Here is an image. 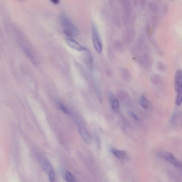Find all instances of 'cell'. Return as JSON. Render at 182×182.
Instances as JSON below:
<instances>
[{
  "label": "cell",
  "instance_id": "1",
  "mask_svg": "<svg viewBox=\"0 0 182 182\" xmlns=\"http://www.w3.org/2000/svg\"><path fill=\"white\" fill-rule=\"evenodd\" d=\"M59 20L66 34L71 36L78 35L79 31L77 28L66 15H61L59 17Z\"/></svg>",
  "mask_w": 182,
  "mask_h": 182
},
{
  "label": "cell",
  "instance_id": "2",
  "mask_svg": "<svg viewBox=\"0 0 182 182\" xmlns=\"http://www.w3.org/2000/svg\"><path fill=\"white\" fill-rule=\"evenodd\" d=\"M174 86L177 92L176 104L178 106H180L182 103V71L181 69H178L176 72Z\"/></svg>",
  "mask_w": 182,
  "mask_h": 182
},
{
  "label": "cell",
  "instance_id": "3",
  "mask_svg": "<svg viewBox=\"0 0 182 182\" xmlns=\"http://www.w3.org/2000/svg\"><path fill=\"white\" fill-rule=\"evenodd\" d=\"M92 31L94 48L98 53H101L103 49L102 42L97 28L95 24H93L92 25Z\"/></svg>",
  "mask_w": 182,
  "mask_h": 182
},
{
  "label": "cell",
  "instance_id": "4",
  "mask_svg": "<svg viewBox=\"0 0 182 182\" xmlns=\"http://www.w3.org/2000/svg\"><path fill=\"white\" fill-rule=\"evenodd\" d=\"M159 156L162 158L165 159L172 165L177 167H180L181 165L180 162L174 155L169 152L162 151L159 154Z\"/></svg>",
  "mask_w": 182,
  "mask_h": 182
},
{
  "label": "cell",
  "instance_id": "5",
  "mask_svg": "<svg viewBox=\"0 0 182 182\" xmlns=\"http://www.w3.org/2000/svg\"><path fill=\"white\" fill-rule=\"evenodd\" d=\"M66 43L71 48L78 51H85L87 49L84 47L80 43H79L76 40L70 38H66Z\"/></svg>",
  "mask_w": 182,
  "mask_h": 182
},
{
  "label": "cell",
  "instance_id": "6",
  "mask_svg": "<svg viewBox=\"0 0 182 182\" xmlns=\"http://www.w3.org/2000/svg\"><path fill=\"white\" fill-rule=\"evenodd\" d=\"M79 131L82 139L87 144L90 145L92 142L91 136L84 126L78 124Z\"/></svg>",
  "mask_w": 182,
  "mask_h": 182
},
{
  "label": "cell",
  "instance_id": "7",
  "mask_svg": "<svg viewBox=\"0 0 182 182\" xmlns=\"http://www.w3.org/2000/svg\"><path fill=\"white\" fill-rule=\"evenodd\" d=\"M40 163L44 171L48 175L53 170L51 164L45 157H40L39 158Z\"/></svg>",
  "mask_w": 182,
  "mask_h": 182
},
{
  "label": "cell",
  "instance_id": "8",
  "mask_svg": "<svg viewBox=\"0 0 182 182\" xmlns=\"http://www.w3.org/2000/svg\"><path fill=\"white\" fill-rule=\"evenodd\" d=\"M121 4L123 8L125 20L127 21L128 20L129 15L131 12V4L130 1H121Z\"/></svg>",
  "mask_w": 182,
  "mask_h": 182
},
{
  "label": "cell",
  "instance_id": "9",
  "mask_svg": "<svg viewBox=\"0 0 182 182\" xmlns=\"http://www.w3.org/2000/svg\"><path fill=\"white\" fill-rule=\"evenodd\" d=\"M134 32L132 29H128L124 31L123 38L126 43H129L132 41L134 38Z\"/></svg>",
  "mask_w": 182,
  "mask_h": 182
},
{
  "label": "cell",
  "instance_id": "10",
  "mask_svg": "<svg viewBox=\"0 0 182 182\" xmlns=\"http://www.w3.org/2000/svg\"><path fill=\"white\" fill-rule=\"evenodd\" d=\"M111 151L113 155L117 158L120 159H125L126 157V154L125 152L122 150H118L116 149L113 148Z\"/></svg>",
  "mask_w": 182,
  "mask_h": 182
},
{
  "label": "cell",
  "instance_id": "11",
  "mask_svg": "<svg viewBox=\"0 0 182 182\" xmlns=\"http://www.w3.org/2000/svg\"><path fill=\"white\" fill-rule=\"evenodd\" d=\"M63 176L67 182H76L74 176L69 171H65L63 173Z\"/></svg>",
  "mask_w": 182,
  "mask_h": 182
},
{
  "label": "cell",
  "instance_id": "12",
  "mask_svg": "<svg viewBox=\"0 0 182 182\" xmlns=\"http://www.w3.org/2000/svg\"><path fill=\"white\" fill-rule=\"evenodd\" d=\"M120 71L121 75L124 79L128 80L130 78V73L128 70L125 68L121 67L120 68Z\"/></svg>",
  "mask_w": 182,
  "mask_h": 182
},
{
  "label": "cell",
  "instance_id": "13",
  "mask_svg": "<svg viewBox=\"0 0 182 182\" xmlns=\"http://www.w3.org/2000/svg\"><path fill=\"white\" fill-rule=\"evenodd\" d=\"M86 52L87 55L86 57V63L88 67L91 68L93 65V59L89 51L87 49Z\"/></svg>",
  "mask_w": 182,
  "mask_h": 182
},
{
  "label": "cell",
  "instance_id": "14",
  "mask_svg": "<svg viewBox=\"0 0 182 182\" xmlns=\"http://www.w3.org/2000/svg\"><path fill=\"white\" fill-rule=\"evenodd\" d=\"M140 103L141 105L145 109H147L149 106V101L144 96H141L140 99Z\"/></svg>",
  "mask_w": 182,
  "mask_h": 182
},
{
  "label": "cell",
  "instance_id": "15",
  "mask_svg": "<svg viewBox=\"0 0 182 182\" xmlns=\"http://www.w3.org/2000/svg\"><path fill=\"white\" fill-rule=\"evenodd\" d=\"M112 109L115 112L118 111L119 108V102L118 99L113 98L111 100Z\"/></svg>",
  "mask_w": 182,
  "mask_h": 182
},
{
  "label": "cell",
  "instance_id": "16",
  "mask_svg": "<svg viewBox=\"0 0 182 182\" xmlns=\"http://www.w3.org/2000/svg\"><path fill=\"white\" fill-rule=\"evenodd\" d=\"M57 106H58L59 109L61 110L64 113L66 114H68L69 113V110L68 108L65 106L64 105L62 104L61 103H57Z\"/></svg>",
  "mask_w": 182,
  "mask_h": 182
},
{
  "label": "cell",
  "instance_id": "17",
  "mask_svg": "<svg viewBox=\"0 0 182 182\" xmlns=\"http://www.w3.org/2000/svg\"><path fill=\"white\" fill-rule=\"evenodd\" d=\"M115 48L119 51H121L123 49L122 43L120 41H117L115 43Z\"/></svg>",
  "mask_w": 182,
  "mask_h": 182
},
{
  "label": "cell",
  "instance_id": "18",
  "mask_svg": "<svg viewBox=\"0 0 182 182\" xmlns=\"http://www.w3.org/2000/svg\"><path fill=\"white\" fill-rule=\"evenodd\" d=\"M50 182H55V174L54 170L52 171L48 175Z\"/></svg>",
  "mask_w": 182,
  "mask_h": 182
},
{
  "label": "cell",
  "instance_id": "19",
  "mask_svg": "<svg viewBox=\"0 0 182 182\" xmlns=\"http://www.w3.org/2000/svg\"><path fill=\"white\" fill-rule=\"evenodd\" d=\"M129 114L130 116L132 117V118L134 119L137 121H139V118L136 116V114L132 112L129 111Z\"/></svg>",
  "mask_w": 182,
  "mask_h": 182
},
{
  "label": "cell",
  "instance_id": "20",
  "mask_svg": "<svg viewBox=\"0 0 182 182\" xmlns=\"http://www.w3.org/2000/svg\"><path fill=\"white\" fill-rule=\"evenodd\" d=\"M95 92L96 93V95H97L98 99L99 100V101H100V102H102V98H101V96L100 92H99V91L96 90Z\"/></svg>",
  "mask_w": 182,
  "mask_h": 182
},
{
  "label": "cell",
  "instance_id": "21",
  "mask_svg": "<svg viewBox=\"0 0 182 182\" xmlns=\"http://www.w3.org/2000/svg\"><path fill=\"white\" fill-rule=\"evenodd\" d=\"M152 82L154 84H157V82H158V79L156 78V77H154L152 79Z\"/></svg>",
  "mask_w": 182,
  "mask_h": 182
},
{
  "label": "cell",
  "instance_id": "22",
  "mask_svg": "<svg viewBox=\"0 0 182 182\" xmlns=\"http://www.w3.org/2000/svg\"><path fill=\"white\" fill-rule=\"evenodd\" d=\"M51 1L52 2H53V3L55 4H58L59 2V1H58V0H52Z\"/></svg>",
  "mask_w": 182,
  "mask_h": 182
}]
</instances>
